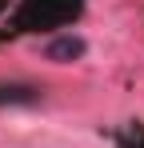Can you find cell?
<instances>
[{
  "instance_id": "obj_1",
  "label": "cell",
  "mask_w": 144,
  "mask_h": 148,
  "mask_svg": "<svg viewBox=\"0 0 144 148\" xmlns=\"http://www.w3.org/2000/svg\"><path fill=\"white\" fill-rule=\"evenodd\" d=\"M84 0H20V12L12 32H40V28H64L80 16Z\"/></svg>"
},
{
  "instance_id": "obj_2",
  "label": "cell",
  "mask_w": 144,
  "mask_h": 148,
  "mask_svg": "<svg viewBox=\"0 0 144 148\" xmlns=\"http://www.w3.org/2000/svg\"><path fill=\"white\" fill-rule=\"evenodd\" d=\"M84 48H88V44H84L80 36H72V32H68V36H56V40L44 48V56H48V60H56V64H68V60H80Z\"/></svg>"
},
{
  "instance_id": "obj_3",
  "label": "cell",
  "mask_w": 144,
  "mask_h": 148,
  "mask_svg": "<svg viewBox=\"0 0 144 148\" xmlns=\"http://www.w3.org/2000/svg\"><path fill=\"white\" fill-rule=\"evenodd\" d=\"M40 88L36 84H0V108L4 104H36Z\"/></svg>"
},
{
  "instance_id": "obj_4",
  "label": "cell",
  "mask_w": 144,
  "mask_h": 148,
  "mask_svg": "<svg viewBox=\"0 0 144 148\" xmlns=\"http://www.w3.org/2000/svg\"><path fill=\"white\" fill-rule=\"evenodd\" d=\"M124 148H144V128H132V132H124V136H116Z\"/></svg>"
},
{
  "instance_id": "obj_5",
  "label": "cell",
  "mask_w": 144,
  "mask_h": 148,
  "mask_svg": "<svg viewBox=\"0 0 144 148\" xmlns=\"http://www.w3.org/2000/svg\"><path fill=\"white\" fill-rule=\"evenodd\" d=\"M4 4H8V0H0V8H4Z\"/></svg>"
}]
</instances>
